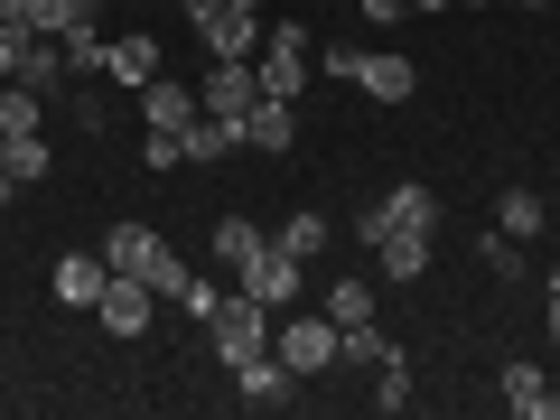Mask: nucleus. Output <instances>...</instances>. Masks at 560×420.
Wrapping results in <instances>:
<instances>
[{"mask_svg": "<svg viewBox=\"0 0 560 420\" xmlns=\"http://www.w3.org/2000/svg\"><path fill=\"white\" fill-rule=\"evenodd\" d=\"M253 75H261V94L300 103V94H308V75H318V38H308V20H271V28H261Z\"/></svg>", "mask_w": 560, "mask_h": 420, "instance_id": "nucleus-1", "label": "nucleus"}, {"mask_svg": "<svg viewBox=\"0 0 560 420\" xmlns=\"http://www.w3.org/2000/svg\"><path fill=\"white\" fill-rule=\"evenodd\" d=\"M103 261H113L121 280H150L160 300H178V290H187V261L168 253V243L150 234V224H113V234H103Z\"/></svg>", "mask_w": 560, "mask_h": 420, "instance_id": "nucleus-2", "label": "nucleus"}, {"mask_svg": "<svg viewBox=\"0 0 560 420\" xmlns=\"http://www.w3.org/2000/svg\"><path fill=\"white\" fill-rule=\"evenodd\" d=\"M206 346H215V364L234 374L243 355H261V346H271V308H261L253 290H224V300H215V318H206Z\"/></svg>", "mask_w": 560, "mask_h": 420, "instance_id": "nucleus-3", "label": "nucleus"}, {"mask_svg": "<svg viewBox=\"0 0 560 420\" xmlns=\"http://www.w3.org/2000/svg\"><path fill=\"white\" fill-rule=\"evenodd\" d=\"M271 355L290 364V374H327V364H337V318H300V308H280L271 318Z\"/></svg>", "mask_w": 560, "mask_h": 420, "instance_id": "nucleus-4", "label": "nucleus"}, {"mask_svg": "<svg viewBox=\"0 0 560 420\" xmlns=\"http://www.w3.org/2000/svg\"><path fill=\"white\" fill-rule=\"evenodd\" d=\"M234 290H253V300L280 318V308H300V290H308V261H300V253H280V243H261V253L234 271Z\"/></svg>", "mask_w": 560, "mask_h": 420, "instance_id": "nucleus-5", "label": "nucleus"}, {"mask_svg": "<svg viewBox=\"0 0 560 420\" xmlns=\"http://www.w3.org/2000/svg\"><path fill=\"white\" fill-rule=\"evenodd\" d=\"M150 318H160V290H150V280H103V300H94V327H103V337H121V346H131V337H150Z\"/></svg>", "mask_w": 560, "mask_h": 420, "instance_id": "nucleus-6", "label": "nucleus"}, {"mask_svg": "<svg viewBox=\"0 0 560 420\" xmlns=\"http://www.w3.org/2000/svg\"><path fill=\"white\" fill-rule=\"evenodd\" d=\"M187 20H197L206 57H253V47H261V10H234V0H187Z\"/></svg>", "mask_w": 560, "mask_h": 420, "instance_id": "nucleus-7", "label": "nucleus"}, {"mask_svg": "<svg viewBox=\"0 0 560 420\" xmlns=\"http://www.w3.org/2000/svg\"><path fill=\"white\" fill-rule=\"evenodd\" d=\"M234 401H243V411H290V401H300V374H290V364L261 346V355L234 364Z\"/></svg>", "mask_w": 560, "mask_h": 420, "instance_id": "nucleus-8", "label": "nucleus"}, {"mask_svg": "<svg viewBox=\"0 0 560 420\" xmlns=\"http://www.w3.org/2000/svg\"><path fill=\"white\" fill-rule=\"evenodd\" d=\"M261 103V75H253V57H215V75L197 84V113H215V121H243Z\"/></svg>", "mask_w": 560, "mask_h": 420, "instance_id": "nucleus-9", "label": "nucleus"}, {"mask_svg": "<svg viewBox=\"0 0 560 420\" xmlns=\"http://www.w3.org/2000/svg\"><path fill=\"white\" fill-rule=\"evenodd\" d=\"M346 84H355V94L364 103H411V57H401V47H355V75H346Z\"/></svg>", "mask_w": 560, "mask_h": 420, "instance_id": "nucleus-10", "label": "nucleus"}, {"mask_svg": "<svg viewBox=\"0 0 560 420\" xmlns=\"http://www.w3.org/2000/svg\"><path fill=\"white\" fill-rule=\"evenodd\" d=\"M393 224H420V234H430V224H440V197H430V187H393L383 206H364V215H355V243H383Z\"/></svg>", "mask_w": 560, "mask_h": 420, "instance_id": "nucleus-11", "label": "nucleus"}, {"mask_svg": "<svg viewBox=\"0 0 560 420\" xmlns=\"http://www.w3.org/2000/svg\"><path fill=\"white\" fill-rule=\"evenodd\" d=\"M243 150H261V160H290V150H300V103L261 94L253 113H243Z\"/></svg>", "mask_w": 560, "mask_h": 420, "instance_id": "nucleus-12", "label": "nucleus"}, {"mask_svg": "<svg viewBox=\"0 0 560 420\" xmlns=\"http://www.w3.org/2000/svg\"><path fill=\"white\" fill-rule=\"evenodd\" d=\"M131 103H140V121H150V131H187V121H197V84H178V75H150Z\"/></svg>", "mask_w": 560, "mask_h": 420, "instance_id": "nucleus-13", "label": "nucleus"}, {"mask_svg": "<svg viewBox=\"0 0 560 420\" xmlns=\"http://www.w3.org/2000/svg\"><path fill=\"white\" fill-rule=\"evenodd\" d=\"M103 75H113L121 94H140L150 75H168V66H160V38H150V28H131V38H113V57H103Z\"/></svg>", "mask_w": 560, "mask_h": 420, "instance_id": "nucleus-14", "label": "nucleus"}, {"mask_svg": "<svg viewBox=\"0 0 560 420\" xmlns=\"http://www.w3.org/2000/svg\"><path fill=\"white\" fill-rule=\"evenodd\" d=\"M103 280H113V261H103V253H66L57 261V308H84V318H94Z\"/></svg>", "mask_w": 560, "mask_h": 420, "instance_id": "nucleus-15", "label": "nucleus"}, {"mask_svg": "<svg viewBox=\"0 0 560 420\" xmlns=\"http://www.w3.org/2000/svg\"><path fill=\"white\" fill-rule=\"evenodd\" d=\"M28 28L38 38H84V28H103V0H28Z\"/></svg>", "mask_w": 560, "mask_h": 420, "instance_id": "nucleus-16", "label": "nucleus"}, {"mask_svg": "<svg viewBox=\"0 0 560 420\" xmlns=\"http://www.w3.org/2000/svg\"><path fill=\"white\" fill-rule=\"evenodd\" d=\"M178 150H187V168H215V160H234L243 150V121H215V113H197L178 131Z\"/></svg>", "mask_w": 560, "mask_h": 420, "instance_id": "nucleus-17", "label": "nucleus"}, {"mask_svg": "<svg viewBox=\"0 0 560 420\" xmlns=\"http://www.w3.org/2000/svg\"><path fill=\"white\" fill-rule=\"evenodd\" d=\"M504 411H523V420H560L551 374H541V364H504Z\"/></svg>", "mask_w": 560, "mask_h": 420, "instance_id": "nucleus-18", "label": "nucleus"}, {"mask_svg": "<svg viewBox=\"0 0 560 420\" xmlns=\"http://www.w3.org/2000/svg\"><path fill=\"white\" fill-rule=\"evenodd\" d=\"M374 271L383 280H420L430 271V234H420V224H393V234L374 243Z\"/></svg>", "mask_w": 560, "mask_h": 420, "instance_id": "nucleus-19", "label": "nucleus"}, {"mask_svg": "<svg viewBox=\"0 0 560 420\" xmlns=\"http://www.w3.org/2000/svg\"><path fill=\"white\" fill-rule=\"evenodd\" d=\"M541 224H551V206H541V187H504V197H495V234H514V243H533Z\"/></svg>", "mask_w": 560, "mask_h": 420, "instance_id": "nucleus-20", "label": "nucleus"}, {"mask_svg": "<svg viewBox=\"0 0 560 420\" xmlns=\"http://www.w3.org/2000/svg\"><path fill=\"white\" fill-rule=\"evenodd\" d=\"M261 243H271V234H261V224H253V215H224V224H215V234H206V253H215V271H243V261H253V253H261Z\"/></svg>", "mask_w": 560, "mask_h": 420, "instance_id": "nucleus-21", "label": "nucleus"}, {"mask_svg": "<svg viewBox=\"0 0 560 420\" xmlns=\"http://www.w3.org/2000/svg\"><path fill=\"white\" fill-rule=\"evenodd\" d=\"M0 168H10V178H20V187L57 178V150H47V131H20V140H10V160H0Z\"/></svg>", "mask_w": 560, "mask_h": 420, "instance_id": "nucleus-22", "label": "nucleus"}, {"mask_svg": "<svg viewBox=\"0 0 560 420\" xmlns=\"http://www.w3.org/2000/svg\"><path fill=\"white\" fill-rule=\"evenodd\" d=\"M374 411H411V355H374Z\"/></svg>", "mask_w": 560, "mask_h": 420, "instance_id": "nucleus-23", "label": "nucleus"}, {"mask_svg": "<svg viewBox=\"0 0 560 420\" xmlns=\"http://www.w3.org/2000/svg\"><path fill=\"white\" fill-rule=\"evenodd\" d=\"M271 243H280V253H300V261H318V253H327V215H318V206H300Z\"/></svg>", "mask_w": 560, "mask_h": 420, "instance_id": "nucleus-24", "label": "nucleus"}, {"mask_svg": "<svg viewBox=\"0 0 560 420\" xmlns=\"http://www.w3.org/2000/svg\"><path fill=\"white\" fill-rule=\"evenodd\" d=\"M327 318H337V327L383 318V308H374V280H337V290H327Z\"/></svg>", "mask_w": 560, "mask_h": 420, "instance_id": "nucleus-25", "label": "nucleus"}, {"mask_svg": "<svg viewBox=\"0 0 560 420\" xmlns=\"http://www.w3.org/2000/svg\"><path fill=\"white\" fill-rule=\"evenodd\" d=\"M47 121V94H28V84H0V131L20 140V131H38Z\"/></svg>", "mask_w": 560, "mask_h": 420, "instance_id": "nucleus-26", "label": "nucleus"}, {"mask_svg": "<svg viewBox=\"0 0 560 420\" xmlns=\"http://www.w3.org/2000/svg\"><path fill=\"white\" fill-rule=\"evenodd\" d=\"M477 261H486V271H495V280H523V243H514V234H495V224H486Z\"/></svg>", "mask_w": 560, "mask_h": 420, "instance_id": "nucleus-27", "label": "nucleus"}, {"mask_svg": "<svg viewBox=\"0 0 560 420\" xmlns=\"http://www.w3.org/2000/svg\"><path fill=\"white\" fill-rule=\"evenodd\" d=\"M140 168H160V178H168V168H187L178 131H150V140H140Z\"/></svg>", "mask_w": 560, "mask_h": 420, "instance_id": "nucleus-28", "label": "nucleus"}, {"mask_svg": "<svg viewBox=\"0 0 560 420\" xmlns=\"http://www.w3.org/2000/svg\"><path fill=\"white\" fill-rule=\"evenodd\" d=\"M215 300H224V280L187 271V290H178V308H187V318H215Z\"/></svg>", "mask_w": 560, "mask_h": 420, "instance_id": "nucleus-29", "label": "nucleus"}, {"mask_svg": "<svg viewBox=\"0 0 560 420\" xmlns=\"http://www.w3.org/2000/svg\"><path fill=\"white\" fill-rule=\"evenodd\" d=\"M355 10H364V28H401L411 20V0H355Z\"/></svg>", "mask_w": 560, "mask_h": 420, "instance_id": "nucleus-30", "label": "nucleus"}, {"mask_svg": "<svg viewBox=\"0 0 560 420\" xmlns=\"http://www.w3.org/2000/svg\"><path fill=\"white\" fill-rule=\"evenodd\" d=\"M318 75H337V84L355 75V38H337V47H318Z\"/></svg>", "mask_w": 560, "mask_h": 420, "instance_id": "nucleus-31", "label": "nucleus"}, {"mask_svg": "<svg viewBox=\"0 0 560 420\" xmlns=\"http://www.w3.org/2000/svg\"><path fill=\"white\" fill-rule=\"evenodd\" d=\"M541 327H551V346H560V280H551V308H541Z\"/></svg>", "mask_w": 560, "mask_h": 420, "instance_id": "nucleus-32", "label": "nucleus"}, {"mask_svg": "<svg viewBox=\"0 0 560 420\" xmlns=\"http://www.w3.org/2000/svg\"><path fill=\"white\" fill-rule=\"evenodd\" d=\"M10 197H20V178H10V168H0V215H10Z\"/></svg>", "mask_w": 560, "mask_h": 420, "instance_id": "nucleus-33", "label": "nucleus"}, {"mask_svg": "<svg viewBox=\"0 0 560 420\" xmlns=\"http://www.w3.org/2000/svg\"><path fill=\"white\" fill-rule=\"evenodd\" d=\"M10 20H28V0H0V28H10Z\"/></svg>", "mask_w": 560, "mask_h": 420, "instance_id": "nucleus-34", "label": "nucleus"}, {"mask_svg": "<svg viewBox=\"0 0 560 420\" xmlns=\"http://www.w3.org/2000/svg\"><path fill=\"white\" fill-rule=\"evenodd\" d=\"M411 10H458V0H411Z\"/></svg>", "mask_w": 560, "mask_h": 420, "instance_id": "nucleus-35", "label": "nucleus"}, {"mask_svg": "<svg viewBox=\"0 0 560 420\" xmlns=\"http://www.w3.org/2000/svg\"><path fill=\"white\" fill-rule=\"evenodd\" d=\"M234 10H271V0H234Z\"/></svg>", "mask_w": 560, "mask_h": 420, "instance_id": "nucleus-36", "label": "nucleus"}, {"mask_svg": "<svg viewBox=\"0 0 560 420\" xmlns=\"http://www.w3.org/2000/svg\"><path fill=\"white\" fill-rule=\"evenodd\" d=\"M0 160H10V131H0Z\"/></svg>", "mask_w": 560, "mask_h": 420, "instance_id": "nucleus-37", "label": "nucleus"}, {"mask_svg": "<svg viewBox=\"0 0 560 420\" xmlns=\"http://www.w3.org/2000/svg\"><path fill=\"white\" fill-rule=\"evenodd\" d=\"M467 10H486V0H467Z\"/></svg>", "mask_w": 560, "mask_h": 420, "instance_id": "nucleus-38", "label": "nucleus"}, {"mask_svg": "<svg viewBox=\"0 0 560 420\" xmlns=\"http://www.w3.org/2000/svg\"><path fill=\"white\" fill-rule=\"evenodd\" d=\"M523 10H541V0H523Z\"/></svg>", "mask_w": 560, "mask_h": 420, "instance_id": "nucleus-39", "label": "nucleus"}]
</instances>
